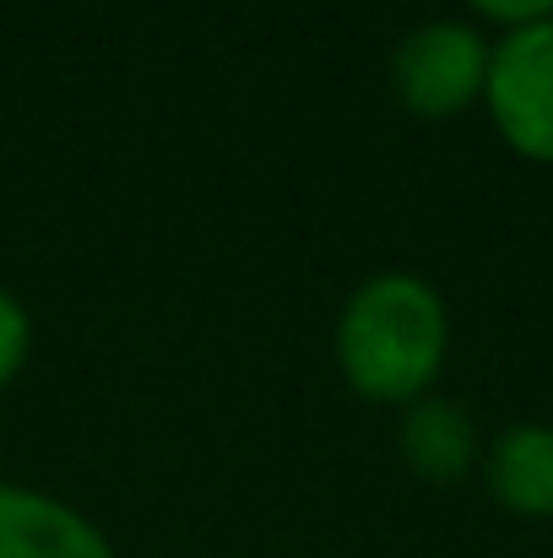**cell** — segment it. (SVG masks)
<instances>
[{
    "instance_id": "1",
    "label": "cell",
    "mask_w": 553,
    "mask_h": 558,
    "mask_svg": "<svg viewBox=\"0 0 553 558\" xmlns=\"http://www.w3.org/2000/svg\"><path fill=\"white\" fill-rule=\"evenodd\" d=\"M450 348V315L418 271H374L337 315V364L380 407H412L434 390Z\"/></svg>"
},
{
    "instance_id": "2",
    "label": "cell",
    "mask_w": 553,
    "mask_h": 558,
    "mask_svg": "<svg viewBox=\"0 0 553 558\" xmlns=\"http://www.w3.org/2000/svg\"><path fill=\"white\" fill-rule=\"evenodd\" d=\"M489 60H494V44L472 22L434 16V22H418V27H407L396 38V49H390V87H396V98L412 114L450 120V114L483 104Z\"/></svg>"
},
{
    "instance_id": "3",
    "label": "cell",
    "mask_w": 553,
    "mask_h": 558,
    "mask_svg": "<svg viewBox=\"0 0 553 558\" xmlns=\"http://www.w3.org/2000/svg\"><path fill=\"white\" fill-rule=\"evenodd\" d=\"M483 109L510 153L553 163V16L494 44Z\"/></svg>"
},
{
    "instance_id": "4",
    "label": "cell",
    "mask_w": 553,
    "mask_h": 558,
    "mask_svg": "<svg viewBox=\"0 0 553 558\" xmlns=\"http://www.w3.org/2000/svg\"><path fill=\"white\" fill-rule=\"evenodd\" d=\"M0 558H115V548L65 499L0 483Z\"/></svg>"
},
{
    "instance_id": "5",
    "label": "cell",
    "mask_w": 553,
    "mask_h": 558,
    "mask_svg": "<svg viewBox=\"0 0 553 558\" xmlns=\"http://www.w3.org/2000/svg\"><path fill=\"white\" fill-rule=\"evenodd\" d=\"M483 483L494 505L527 521L553 515V423H510L483 445Z\"/></svg>"
},
{
    "instance_id": "6",
    "label": "cell",
    "mask_w": 553,
    "mask_h": 558,
    "mask_svg": "<svg viewBox=\"0 0 553 558\" xmlns=\"http://www.w3.org/2000/svg\"><path fill=\"white\" fill-rule=\"evenodd\" d=\"M396 445H401V461L423 483H461L483 461V439H478L472 417L445 396H418L401 412Z\"/></svg>"
},
{
    "instance_id": "7",
    "label": "cell",
    "mask_w": 553,
    "mask_h": 558,
    "mask_svg": "<svg viewBox=\"0 0 553 558\" xmlns=\"http://www.w3.org/2000/svg\"><path fill=\"white\" fill-rule=\"evenodd\" d=\"M27 353H33V320H27L22 299L0 288V390L22 374Z\"/></svg>"
},
{
    "instance_id": "8",
    "label": "cell",
    "mask_w": 553,
    "mask_h": 558,
    "mask_svg": "<svg viewBox=\"0 0 553 558\" xmlns=\"http://www.w3.org/2000/svg\"><path fill=\"white\" fill-rule=\"evenodd\" d=\"M483 22H500L505 33L516 27H532V22H549L553 16V0H467Z\"/></svg>"
}]
</instances>
